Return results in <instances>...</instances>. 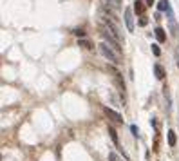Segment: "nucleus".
<instances>
[{
	"instance_id": "obj_5",
	"label": "nucleus",
	"mask_w": 179,
	"mask_h": 161,
	"mask_svg": "<svg viewBox=\"0 0 179 161\" xmlns=\"http://www.w3.org/2000/svg\"><path fill=\"white\" fill-rule=\"evenodd\" d=\"M154 35H156V38H158V42H165L167 40V33H165L163 27H156L154 29Z\"/></svg>"
},
{
	"instance_id": "obj_9",
	"label": "nucleus",
	"mask_w": 179,
	"mask_h": 161,
	"mask_svg": "<svg viewBox=\"0 0 179 161\" xmlns=\"http://www.w3.org/2000/svg\"><path fill=\"white\" fill-rule=\"evenodd\" d=\"M134 11H136L138 15H141V13L145 11V6H143L141 0H136V2H134Z\"/></svg>"
},
{
	"instance_id": "obj_17",
	"label": "nucleus",
	"mask_w": 179,
	"mask_h": 161,
	"mask_svg": "<svg viewBox=\"0 0 179 161\" xmlns=\"http://www.w3.org/2000/svg\"><path fill=\"white\" fill-rule=\"evenodd\" d=\"M74 35H76V36H83V35H85V33H83V31H81V29H76V31H74Z\"/></svg>"
},
{
	"instance_id": "obj_15",
	"label": "nucleus",
	"mask_w": 179,
	"mask_h": 161,
	"mask_svg": "<svg viewBox=\"0 0 179 161\" xmlns=\"http://www.w3.org/2000/svg\"><path fill=\"white\" fill-rule=\"evenodd\" d=\"M147 24H148V18H147V16H141V18H139V26H141V27H145Z\"/></svg>"
},
{
	"instance_id": "obj_16",
	"label": "nucleus",
	"mask_w": 179,
	"mask_h": 161,
	"mask_svg": "<svg viewBox=\"0 0 179 161\" xmlns=\"http://www.w3.org/2000/svg\"><path fill=\"white\" fill-rule=\"evenodd\" d=\"M130 130H132V134H134V136H138V127H136V125H132V127H130Z\"/></svg>"
},
{
	"instance_id": "obj_2",
	"label": "nucleus",
	"mask_w": 179,
	"mask_h": 161,
	"mask_svg": "<svg viewBox=\"0 0 179 161\" xmlns=\"http://www.w3.org/2000/svg\"><path fill=\"white\" fill-rule=\"evenodd\" d=\"M167 18H168V24H170V33H172V36H177V24H175V18H174V11H172V7H168L167 9Z\"/></svg>"
},
{
	"instance_id": "obj_3",
	"label": "nucleus",
	"mask_w": 179,
	"mask_h": 161,
	"mask_svg": "<svg viewBox=\"0 0 179 161\" xmlns=\"http://www.w3.org/2000/svg\"><path fill=\"white\" fill-rule=\"evenodd\" d=\"M103 112L107 114V118H110L112 121H116V123H123V118H121V114H118L116 110H112V109L105 107V109H103Z\"/></svg>"
},
{
	"instance_id": "obj_10",
	"label": "nucleus",
	"mask_w": 179,
	"mask_h": 161,
	"mask_svg": "<svg viewBox=\"0 0 179 161\" xmlns=\"http://www.w3.org/2000/svg\"><path fill=\"white\" fill-rule=\"evenodd\" d=\"M175 141H177L175 132H174V130H168V145H170V147H175Z\"/></svg>"
},
{
	"instance_id": "obj_12",
	"label": "nucleus",
	"mask_w": 179,
	"mask_h": 161,
	"mask_svg": "<svg viewBox=\"0 0 179 161\" xmlns=\"http://www.w3.org/2000/svg\"><path fill=\"white\" fill-rule=\"evenodd\" d=\"M80 47H85V49H92V43L89 40H80Z\"/></svg>"
},
{
	"instance_id": "obj_1",
	"label": "nucleus",
	"mask_w": 179,
	"mask_h": 161,
	"mask_svg": "<svg viewBox=\"0 0 179 161\" xmlns=\"http://www.w3.org/2000/svg\"><path fill=\"white\" fill-rule=\"evenodd\" d=\"M98 49H100V53L109 60V62H112L114 65H118V63H121V56H120V53L118 51H114L112 47H110L109 43H105V42H101L100 45H98Z\"/></svg>"
},
{
	"instance_id": "obj_13",
	"label": "nucleus",
	"mask_w": 179,
	"mask_h": 161,
	"mask_svg": "<svg viewBox=\"0 0 179 161\" xmlns=\"http://www.w3.org/2000/svg\"><path fill=\"white\" fill-rule=\"evenodd\" d=\"M109 161H123L116 152H109Z\"/></svg>"
},
{
	"instance_id": "obj_8",
	"label": "nucleus",
	"mask_w": 179,
	"mask_h": 161,
	"mask_svg": "<svg viewBox=\"0 0 179 161\" xmlns=\"http://www.w3.org/2000/svg\"><path fill=\"white\" fill-rule=\"evenodd\" d=\"M109 134H110V140H112L116 145H120V140H118V132L114 130V127H110V125H109Z\"/></svg>"
},
{
	"instance_id": "obj_6",
	"label": "nucleus",
	"mask_w": 179,
	"mask_h": 161,
	"mask_svg": "<svg viewBox=\"0 0 179 161\" xmlns=\"http://www.w3.org/2000/svg\"><path fill=\"white\" fill-rule=\"evenodd\" d=\"M154 73H156V78H158V80H163V78H165V69H163L159 63L154 65Z\"/></svg>"
},
{
	"instance_id": "obj_7",
	"label": "nucleus",
	"mask_w": 179,
	"mask_h": 161,
	"mask_svg": "<svg viewBox=\"0 0 179 161\" xmlns=\"http://www.w3.org/2000/svg\"><path fill=\"white\" fill-rule=\"evenodd\" d=\"M105 4H107L109 7L116 9V11H120V9H121V0H105Z\"/></svg>"
},
{
	"instance_id": "obj_11",
	"label": "nucleus",
	"mask_w": 179,
	"mask_h": 161,
	"mask_svg": "<svg viewBox=\"0 0 179 161\" xmlns=\"http://www.w3.org/2000/svg\"><path fill=\"white\" fill-rule=\"evenodd\" d=\"M170 7V2H168V0H159V4H158V9L159 11H167Z\"/></svg>"
},
{
	"instance_id": "obj_18",
	"label": "nucleus",
	"mask_w": 179,
	"mask_h": 161,
	"mask_svg": "<svg viewBox=\"0 0 179 161\" xmlns=\"http://www.w3.org/2000/svg\"><path fill=\"white\" fill-rule=\"evenodd\" d=\"M154 4V0H147V6H152Z\"/></svg>"
},
{
	"instance_id": "obj_4",
	"label": "nucleus",
	"mask_w": 179,
	"mask_h": 161,
	"mask_svg": "<svg viewBox=\"0 0 179 161\" xmlns=\"http://www.w3.org/2000/svg\"><path fill=\"white\" fill-rule=\"evenodd\" d=\"M123 15H125V24H127V29L132 33V31H134V16H132V9H130V7H127Z\"/></svg>"
},
{
	"instance_id": "obj_14",
	"label": "nucleus",
	"mask_w": 179,
	"mask_h": 161,
	"mask_svg": "<svg viewBox=\"0 0 179 161\" xmlns=\"http://www.w3.org/2000/svg\"><path fill=\"white\" fill-rule=\"evenodd\" d=\"M152 53H154L156 56H159V54H161V49H159V45H158V43H152Z\"/></svg>"
}]
</instances>
